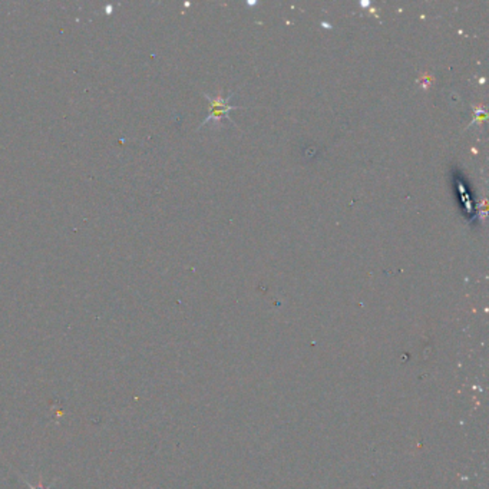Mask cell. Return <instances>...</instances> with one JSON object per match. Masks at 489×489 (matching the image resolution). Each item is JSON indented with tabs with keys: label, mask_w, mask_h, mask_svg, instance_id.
<instances>
[{
	"label": "cell",
	"mask_w": 489,
	"mask_h": 489,
	"mask_svg": "<svg viewBox=\"0 0 489 489\" xmlns=\"http://www.w3.org/2000/svg\"><path fill=\"white\" fill-rule=\"evenodd\" d=\"M231 109H242V108H241V106H234V105H230L228 108L211 109V110H210V115H208V117L205 118L204 121H202L201 126H204V125L207 124V122H210V121H214V122H215L217 125H221V124H222V121H224V119H227V121H230L231 124H234V121H233V119L230 118V115H228V114H230V110H231Z\"/></svg>",
	"instance_id": "6da1fadb"
},
{
	"label": "cell",
	"mask_w": 489,
	"mask_h": 489,
	"mask_svg": "<svg viewBox=\"0 0 489 489\" xmlns=\"http://www.w3.org/2000/svg\"><path fill=\"white\" fill-rule=\"evenodd\" d=\"M204 97L208 99V102L211 105V109H220V108H228L230 106V101H231V98L234 97V92H231L227 98L224 95H218V97L213 98L207 95V93H204Z\"/></svg>",
	"instance_id": "7a4b0ae2"
},
{
	"label": "cell",
	"mask_w": 489,
	"mask_h": 489,
	"mask_svg": "<svg viewBox=\"0 0 489 489\" xmlns=\"http://www.w3.org/2000/svg\"><path fill=\"white\" fill-rule=\"evenodd\" d=\"M485 117H486V110L483 109L482 106H479V108L476 109V114H475V118H474V121H472V122L469 124V126H472V125H475V124H479V122H481V121H482ZM469 126H468V128H469Z\"/></svg>",
	"instance_id": "3957f363"
},
{
	"label": "cell",
	"mask_w": 489,
	"mask_h": 489,
	"mask_svg": "<svg viewBox=\"0 0 489 489\" xmlns=\"http://www.w3.org/2000/svg\"><path fill=\"white\" fill-rule=\"evenodd\" d=\"M432 82H434V79L427 75L420 76V79L418 81V83H419L422 89H429V86H432Z\"/></svg>",
	"instance_id": "277c9868"
},
{
	"label": "cell",
	"mask_w": 489,
	"mask_h": 489,
	"mask_svg": "<svg viewBox=\"0 0 489 489\" xmlns=\"http://www.w3.org/2000/svg\"><path fill=\"white\" fill-rule=\"evenodd\" d=\"M369 5H370L369 2H362V3H360V6H362V7H367Z\"/></svg>",
	"instance_id": "5b68a950"
},
{
	"label": "cell",
	"mask_w": 489,
	"mask_h": 489,
	"mask_svg": "<svg viewBox=\"0 0 489 489\" xmlns=\"http://www.w3.org/2000/svg\"><path fill=\"white\" fill-rule=\"evenodd\" d=\"M322 26H324V28H329V29L331 28L330 25H327V23H326V22H322Z\"/></svg>",
	"instance_id": "8992f818"
},
{
	"label": "cell",
	"mask_w": 489,
	"mask_h": 489,
	"mask_svg": "<svg viewBox=\"0 0 489 489\" xmlns=\"http://www.w3.org/2000/svg\"><path fill=\"white\" fill-rule=\"evenodd\" d=\"M247 5L248 6H254V5H257V2H247Z\"/></svg>",
	"instance_id": "52a82bcc"
}]
</instances>
